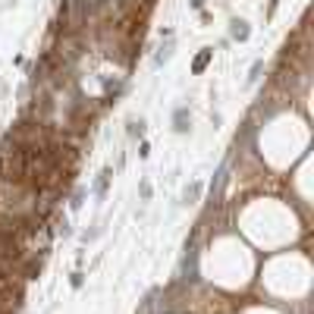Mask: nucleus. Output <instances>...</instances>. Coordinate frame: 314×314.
Instances as JSON below:
<instances>
[{
    "label": "nucleus",
    "instance_id": "f257e3e1",
    "mask_svg": "<svg viewBox=\"0 0 314 314\" xmlns=\"http://www.w3.org/2000/svg\"><path fill=\"white\" fill-rule=\"evenodd\" d=\"M210 57H214V50H210V47H205V50H201V54H198V57H195V63H192V72H195V75H201V72H205V70H208V63H210Z\"/></svg>",
    "mask_w": 314,
    "mask_h": 314
},
{
    "label": "nucleus",
    "instance_id": "f03ea898",
    "mask_svg": "<svg viewBox=\"0 0 314 314\" xmlns=\"http://www.w3.org/2000/svg\"><path fill=\"white\" fill-rule=\"evenodd\" d=\"M173 129H176V132H185V129H189V110H185V107H179V110L173 113Z\"/></svg>",
    "mask_w": 314,
    "mask_h": 314
},
{
    "label": "nucleus",
    "instance_id": "7ed1b4c3",
    "mask_svg": "<svg viewBox=\"0 0 314 314\" xmlns=\"http://www.w3.org/2000/svg\"><path fill=\"white\" fill-rule=\"evenodd\" d=\"M233 38H236V41H245V38H248V22H233Z\"/></svg>",
    "mask_w": 314,
    "mask_h": 314
},
{
    "label": "nucleus",
    "instance_id": "20e7f679",
    "mask_svg": "<svg viewBox=\"0 0 314 314\" xmlns=\"http://www.w3.org/2000/svg\"><path fill=\"white\" fill-rule=\"evenodd\" d=\"M198 192H201V185H198V182H192L189 189H185V195H182V198H185V205H192V201L198 198Z\"/></svg>",
    "mask_w": 314,
    "mask_h": 314
},
{
    "label": "nucleus",
    "instance_id": "39448f33",
    "mask_svg": "<svg viewBox=\"0 0 314 314\" xmlns=\"http://www.w3.org/2000/svg\"><path fill=\"white\" fill-rule=\"evenodd\" d=\"M107 179H110V170H104V173H101V179H98V195H104V189H107Z\"/></svg>",
    "mask_w": 314,
    "mask_h": 314
},
{
    "label": "nucleus",
    "instance_id": "423d86ee",
    "mask_svg": "<svg viewBox=\"0 0 314 314\" xmlns=\"http://www.w3.org/2000/svg\"><path fill=\"white\" fill-rule=\"evenodd\" d=\"M201 3H205V0H192V6H195V10H198V6H201Z\"/></svg>",
    "mask_w": 314,
    "mask_h": 314
}]
</instances>
